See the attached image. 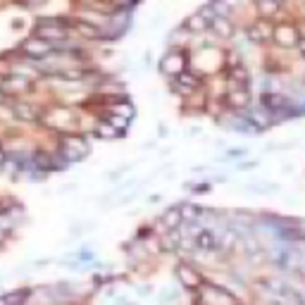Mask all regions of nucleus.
Listing matches in <instances>:
<instances>
[{"instance_id": "4be33fe9", "label": "nucleus", "mask_w": 305, "mask_h": 305, "mask_svg": "<svg viewBox=\"0 0 305 305\" xmlns=\"http://www.w3.org/2000/svg\"><path fill=\"white\" fill-rule=\"evenodd\" d=\"M5 86H7V89H12V91H21V89H27V81H24V79H17V76H12V79L5 83Z\"/></svg>"}, {"instance_id": "5701e85b", "label": "nucleus", "mask_w": 305, "mask_h": 305, "mask_svg": "<svg viewBox=\"0 0 305 305\" xmlns=\"http://www.w3.org/2000/svg\"><path fill=\"white\" fill-rule=\"evenodd\" d=\"M3 162H5V152L0 150V165H3Z\"/></svg>"}, {"instance_id": "39448f33", "label": "nucleus", "mask_w": 305, "mask_h": 305, "mask_svg": "<svg viewBox=\"0 0 305 305\" xmlns=\"http://www.w3.org/2000/svg\"><path fill=\"white\" fill-rule=\"evenodd\" d=\"M184 64H186V60H184L181 53H169V55L162 60L160 70L165 72V74H169V76H179L181 70H184Z\"/></svg>"}, {"instance_id": "9b49d317", "label": "nucleus", "mask_w": 305, "mask_h": 305, "mask_svg": "<svg viewBox=\"0 0 305 305\" xmlns=\"http://www.w3.org/2000/svg\"><path fill=\"white\" fill-rule=\"evenodd\" d=\"M212 29H215V34L220 36V38H229V36H231V31H234V29H231V24H229L224 17H215V19H212Z\"/></svg>"}, {"instance_id": "6e6552de", "label": "nucleus", "mask_w": 305, "mask_h": 305, "mask_svg": "<svg viewBox=\"0 0 305 305\" xmlns=\"http://www.w3.org/2000/svg\"><path fill=\"white\" fill-rule=\"evenodd\" d=\"M263 103L267 105L272 112H284L291 107V100L286 96H279V93H267V96L263 98Z\"/></svg>"}, {"instance_id": "ddd939ff", "label": "nucleus", "mask_w": 305, "mask_h": 305, "mask_svg": "<svg viewBox=\"0 0 305 305\" xmlns=\"http://www.w3.org/2000/svg\"><path fill=\"white\" fill-rule=\"evenodd\" d=\"M270 36H272L270 24H257V27L250 29V38H253V41H265V38H270Z\"/></svg>"}, {"instance_id": "2eb2a0df", "label": "nucleus", "mask_w": 305, "mask_h": 305, "mask_svg": "<svg viewBox=\"0 0 305 305\" xmlns=\"http://www.w3.org/2000/svg\"><path fill=\"white\" fill-rule=\"evenodd\" d=\"M14 112H17L21 119H36V115H38V110H36L34 105H27V103H19L14 107Z\"/></svg>"}, {"instance_id": "dca6fc26", "label": "nucleus", "mask_w": 305, "mask_h": 305, "mask_svg": "<svg viewBox=\"0 0 305 305\" xmlns=\"http://www.w3.org/2000/svg\"><path fill=\"white\" fill-rule=\"evenodd\" d=\"M27 298H29V291H27V289H21V291H12V293H7V296H5L7 305H21Z\"/></svg>"}, {"instance_id": "7ed1b4c3", "label": "nucleus", "mask_w": 305, "mask_h": 305, "mask_svg": "<svg viewBox=\"0 0 305 305\" xmlns=\"http://www.w3.org/2000/svg\"><path fill=\"white\" fill-rule=\"evenodd\" d=\"M193 248L203 250V253H210V250H217V236L212 229H198V234L193 236Z\"/></svg>"}, {"instance_id": "20e7f679", "label": "nucleus", "mask_w": 305, "mask_h": 305, "mask_svg": "<svg viewBox=\"0 0 305 305\" xmlns=\"http://www.w3.org/2000/svg\"><path fill=\"white\" fill-rule=\"evenodd\" d=\"M21 50H24L29 57H43L53 50V43L43 41V38H29V41L21 43Z\"/></svg>"}, {"instance_id": "f257e3e1", "label": "nucleus", "mask_w": 305, "mask_h": 305, "mask_svg": "<svg viewBox=\"0 0 305 305\" xmlns=\"http://www.w3.org/2000/svg\"><path fill=\"white\" fill-rule=\"evenodd\" d=\"M201 300L203 305H236L234 296H229L227 291L217 289V286H205L201 291Z\"/></svg>"}, {"instance_id": "1a4fd4ad", "label": "nucleus", "mask_w": 305, "mask_h": 305, "mask_svg": "<svg viewBox=\"0 0 305 305\" xmlns=\"http://www.w3.org/2000/svg\"><path fill=\"white\" fill-rule=\"evenodd\" d=\"M160 224H162V229H165V231L179 229V227H181V212H179V208L167 210L165 215H162V220H160Z\"/></svg>"}, {"instance_id": "6ab92c4d", "label": "nucleus", "mask_w": 305, "mask_h": 305, "mask_svg": "<svg viewBox=\"0 0 305 305\" xmlns=\"http://www.w3.org/2000/svg\"><path fill=\"white\" fill-rule=\"evenodd\" d=\"M76 29H79V34H83V36H91V38H96L100 31H98L96 27H91V24H86V21H79L76 24Z\"/></svg>"}, {"instance_id": "0eeeda50", "label": "nucleus", "mask_w": 305, "mask_h": 305, "mask_svg": "<svg viewBox=\"0 0 305 305\" xmlns=\"http://www.w3.org/2000/svg\"><path fill=\"white\" fill-rule=\"evenodd\" d=\"M172 86H174V91H179V93L188 96V93H193V91L198 89V79H195L193 74H179L174 79Z\"/></svg>"}, {"instance_id": "f03ea898", "label": "nucleus", "mask_w": 305, "mask_h": 305, "mask_svg": "<svg viewBox=\"0 0 305 305\" xmlns=\"http://www.w3.org/2000/svg\"><path fill=\"white\" fill-rule=\"evenodd\" d=\"M86 150H89V146H86L81 139H76V136L62 139V155L67 160H81L83 155H86Z\"/></svg>"}, {"instance_id": "f8f14e48", "label": "nucleus", "mask_w": 305, "mask_h": 305, "mask_svg": "<svg viewBox=\"0 0 305 305\" xmlns=\"http://www.w3.org/2000/svg\"><path fill=\"white\" fill-rule=\"evenodd\" d=\"M179 279L184 286H201V277L193 270H188V267H181L179 270Z\"/></svg>"}, {"instance_id": "aec40b11", "label": "nucleus", "mask_w": 305, "mask_h": 305, "mask_svg": "<svg viewBox=\"0 0 305 305\" xmlns=\"http://www.w3.org/2000/svg\"><path fill=\"white\" fill-rule=\"evenodd\" d=\"M98 134H100V136H105V139H115L119 132L112 124H98Z\"/></svg>"}, {"instance_id": "412c9836", "label": "nucleus", "mask_w": 305, "mask_h": 305, "mask_svg": "<svg viewBox=\"0 0 305 305\" xmlns=\"http://www.w3.org/2000/svg\"><path fill=\"white\" fill-rule=\"evenodd\" d=\"M205 27H208V21L203 19V17H193V19L188 21V29H191V31H203Z\"/></svg>"}, {"instance_id": "9d476101", "label": "nucleus", "mask_w": 305, "mask_h": 305, "mask_svg": "<svg viewBox=\"0 0 305 305\" xmlns=\"http://www.w3.org/2000/svg\"><path fill=\"white\" fill-rule=\"evenodd\" d=\"M277 41L281 43V46H296V43H298V31L293 27H279Z\"/></svg>"}, {"instance_id": "f3484780", "label": "nucleus", "mask_w": 305, "mask_h": 305, "mask_svg": "<svg viewBox=\"0 0 305 305\" xmlns=\"http://www.w3.org/2000/svg\"><path fill=\"white\" fill-rule=\"evenodd\" d=\"M36 165L43 167V169H53V167H57V162H55V158H53V155L38 152V155H36Z\"/></svg>"}, {"instance_id": "4468645a", "label": "nucleus", "mask_w": 305, "mask_h": 305, "mask_svg": "<svg viewBox=\"0 0 305 305\" xmlns=\"http://www.w3.org/2000/svg\"><path fill=\"white\" fill-rule=\"evenodd\" d=\"M179 212H181V222H193L195 217L203 215V210L195 208V205H184V208H179Z\"/></svg>"}, {"instance_id": "a211bd4d", "label": "nucleus", "mask_w": 305, "mask_h": 305, "mask_svg": "<svg viewBox=\"0 0 305 305\" xmlns=\"http://www.w3.org/2000/svg\"><path fill=\"white\" fill-rule=\"evenodd\" d=\"M231 105H238V107H246L248 105V96H246V91H231Z\"/></svg>"}, {"instance_id": "b1692460", "label": "nucleus", "mask_w": 305, "mask_h": 305, "mask_svg": "<svg viewBox=\"0 0 305 305\" xmlns=\"http://www.w3.org/2000/svg\"><path fill=\"white\" fill-rule=\"evenodd\" d=\"M0 305H7V300H5V296H3V298H0Z\"/></svg>"}, {"instance_id": "423d86ee", "label": "nucleus", "mask_w": 305, "mask_h": 305, "mask_svg": "<svg viewBox=\"0 0 305 305\" xmlns=\"http://www.w3.org/2000/svg\"><path fill=\"white\" fill-rule=\"evenodd\" d=\"M38 38L43 41H62L64 38V29L55 21H48V24H41L38 27Z\"/></svg>"}]
</instances>
